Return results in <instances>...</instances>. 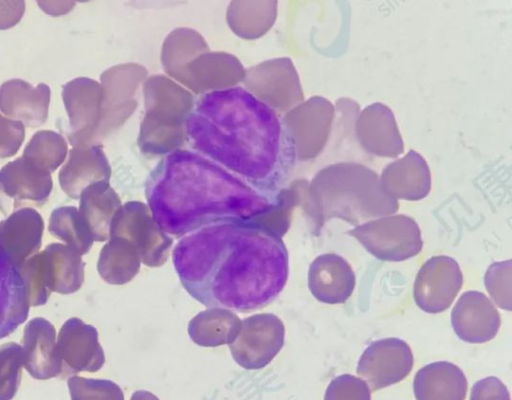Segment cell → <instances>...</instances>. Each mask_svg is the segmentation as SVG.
I'll use <instances>...</instances> for the list:
<instances>
[{
	"mask_svg": "<svg viewBox=\"0 0 512 400\" xmlns=\"http://www.w3.org/2000/svg\"><path fill=\"white\" fill-rule=\"evenodd\" d=\"M172 257L182 286L209 308H263L288 279L282 238L252 222H217L189 232L181 236Z\"/></svg>",
	"mask_w": 512,
	"mask_h": 400,
	"instance_id": "1",
	"label": "cell"
},
{
	"mask_svg": "<svg viewBox=\"0 0 512 400\" xmlns=\"http://www.w3.org/2000/svg\"><path fill=\"white\" fill-rule=\"evenodd\" d=\"M192 150L273 200H280L297 159L289 124L265 101L239 87L200 96L184 121Z\"/></svg>",
	"mask_w": 512,
	"mask_h": 400,
	"instance_id": "2",
	"label": "cell"
},
{
	"mask_svg": "<svg viewBox=\"0 0 512 400\" xmlns=\"http://www.w3.org/2000/svg\"><path fill=\"white\" fill-rule=\"evenodd\" d=\"M145 197L166 233L181 237L217 222H252L286 214L283 197L273 200L219 164L192 149L166 154L149 173Z\"/></svg>",
	"mask_w": 512,
	"mask_h": 400,
	"instance_id": "3",
	"label": "cell"
},
{
	"mask_svg": "<svg viewBox=\"0 0 512 400\" xmlns=\"http://www.w3.org/2000/svg\"><path fill=\"white\" fill-rule=\"evenodd\" d=\"M398 207V201L382 190L379 175L360 163L327 165L310 184L309 211L318 228L332 218L357 225L393 214Z\"/></svg>",
	"mask_w": 512,
	"mask_h": 400,
	"instance_id": "4",
	"label": "cell"
},
{
	"mask_svg": "<svg viewBox=\"0 0 512 400\" xmlns=\"http://www.w3.org/2000/svg\"><path fill=\"white\" fill-rule=\"evenodd\" d=\"M347 233L374 257L399 262L416 256L422 249L416 221L404 214L387 215L356 226Z\"/></svg>",
	"mask_w": 512,
	"mask_h": 400,
	"instance_id": "5",
	"label": "cell"
},
{
	"mask_svg": "<svg viewBox=\"0 0 512 400\" xmlns=\"http://www.w3.org/2000/svg\"><path fill=\"white\" fill-rule=\"evenodd\" d=\"M110 236L128 241L138 251L141 263L149 267H160L167 261L173 242L141 202L126 203L117 210L110 224Z\"/></svg>",
	"mask_w": 512,
	"mask_h": 400,
	"instance_id": "6",
	"label": "cell"
},
{
	"mask_svg": "<svg viewBox=\"0 0 512 400\" xmlns=\"http://www.w3.org/2000/svg\"><path fill=\"white\" fill-rule=\"evenodd\" d=\"M284 338V324L276 315L254 314L241 321L239 333L230 344V352L242 368L261 369L282 349Z\"/></svg>",
	"mask_w": 512,
	"mask_h": 400,
	"instance_id": "7",
	"label": "cell"
},
{
	"mask_svg": "<svg viewBox=\"0 0 512 400\" xmlns=\"http://www.w3.org/2000/svg\"><path fill=\"white\" fill-rule=\"evenodd\" d=\"M51 174L20 157L0 170V210L8 215L22 206H41L49 198Z\"/></svg>",
	"mask_w": 512,
	"mask_h": 400,
	"instance_id": "8",
	"label": "cell"
},
{
	"mask_svg": "<svg viewBox=\"0 0 512 400\" xmlns=\"http://www.w3.org/2000/svg\"><path fill=\"white\" fill-rule=\"evenodd\" d=\"M463 284L459 264L445 255L433 256L418 271L413 296L424 312L436 314L451 306Z\"/></svg>",
	"mask_w": 512,
	"mask_h": 400,
	"instance_id": "9",
	"label": "cell"
},
{
	"mask_svg": "<svg viewBox=\"0 0 512 400\" xmlns=\"http://www.w3.org/2000/svg\"><path fill=\"white\" fill-rule=\"evenodd\" d=\"M413 354L409 345L399 338L373 341L363 351L356 372L372 390L403 380L412 370Z\"/></svg>",
	"mask_w": 512,
	"mask_h": 400,
	"instance_id": "10",
	"label": "cell"
},
{
	"mask_svg": "<svg viewBox=\"0 0 512 400\" xmlns=\"http://www.w3.org/2000/svg\"><path fill=\"white\" fill-rule=\"evenodd\" d=\"M56 347L62 369L70 372H96L105 363L97 329L77 317L69 318L61 326Z\"/></svg>",
	"mask_w": 512,
	"mask_h": 400,
	"instance_id": "11",
	"label": "cell"
},
{
	"mask_svg": "<svg viewBox=\"0 0 512 400\" xmlns=\"http://www.w3.org/2000/svg\"><path fill=\"white\" fill-rule=\"evenodd\" d=\"M500 315L482 292L463 293L451 312V325L456 335L468 343L492 340L500 327Z\"/></svg>",
	"mask_w": 512,
	"mask_h": 400,
	"instance_id": "12",
	"label": "cell"
},
{
	"mask_svg": "<svg viewBox=\"0 0 512 400\" xmlns=\"http://www.w3.org/2000/svg\"><path fill=\"white\" fill-rule=\"evenodd\" d=\"M355 133L361 147L380 157H397L404 144L393 112L376 102L365 107L356 118Z\"/></svg>",
	"mask_w": 512,
	"mask_h": 400,
	"instance_id": "13",
	"label": "cell"
},
{
	"mask_svg": "<svg viewBox=\"0 0 512 400\" xmlns=\"http://www.w3.org/2000/svg\"><path fill=\"white\" fill-rule=\"evenodd\" d=\"M100 87L91 79L77 78L63 86L62 99L69 117V142L85 146L95 128L100 107Z\"/></svg>",
	"mask_w": 512,
	"mask_h": 400,
	"instance_id": "14",
	"label": "cell"
},
{
	"mask_svg": "<svg viewBox=\"0 0 512 400\" xmlns=\"http://www.w3.org/2000/svg\"><path fill=\"white\" fill-rule=\"evenodd\" d=\"M23 366L35 379H48L62 371L56 347V330L45 318L30 320L22 338Z\"/></svg>",
	"mask_w": 512,
	"mask_h": 400,
	"instance_id": "15",
	"label": "cell"
},
{
	"mask_svg": "<svg viewBox=\"0 0 512 400\" xmlns=\"http://www.w3.org/2000/svg\"><path fill=\"white\" fill-rule=\"evenodd\" d=\"M43 230V218L35 209L20 208L0 221V249L20 267L39 250Z\"/></svg>",
	"mask_w": 512,
	"mask_h": 400,
	"instance_id": "16",
	"label": "cell"
},
{
	"mask_svg": "<svg viewBox=\"0 0 512 400\" xmlns=\"http://www.w3.org/2000/svg\"><path fill=\"white\" fill-rule=\"evenodd\" d=\"M355 282L352 267L337 254H321L310 264L308 287L320 302L344 303L351 296Z\"/></svg>",
	"mask_w": 512,
	"mask_h": 400,
	"instance_id": "17",
	"label": "cell"
},
{
	"mask_svg": "<svg viewBox=\"0 0 512 400\" xmlns=\"http://www.w3.org/2000/svg\"><path fill=\"white\" fill-rule=\"evenodd\" d=\"M382 190L394 199L418 201L431 190V173L425 159L415 150L388 164L382 171Z\"/></svg>",
	"mask_w": 512,
	"mask_h": 400,
	"instance_id": "18",
	"label": "cell"
},
{
	"mask_svg": "<svg viewBox=\"0 0 512 400\" xmlns=\"http://www.w3.org/2000/svg\"><path fill=\"white\" fill-rule=\"evenodd\" d=\"M50 88L44 83L33 87L21 79H12L0 86V110L28 127L45 123L50 103Z\"/></svg>",
	"mask_w": 512,
	"mask_h": 400,
	"instance_id": "19",
	"label": "cell"
},
{
	"mask_svg": "<svg viewBox=\"0 0 512 400\" xmlns=\"http://www.w3.org/2000/svg\"><path fill=\"white\" fill-rule=\"evenodd\" d=\"M108 168L100 148L75 146L59 172L60 186L67 196L77 199L91 184L107 181Z\"/></svg>",
	"mask_w": 512,
	"mask_h": 400,
	"instance_id": "20",
	"label": "cell"
},
{
	"mask_svg": "<svg viewBox=\"0 0 512 400\" xmlns=\"http://www.w3.org/2000/svg\"><path fill=\"white\" fill-rule=\"evenodd\" d=\"M29 307L19 267L0 249V339L24 323Z\"/></svg>",
	"mask_w": 512,
	"mask_h": 400,
	"instance_id": "21",
	"label": "cell"
},
{
	"mask_svg": "<svg viewBox=\"0 0 512 400\" xmlns=\"http://www.w3.org/2000/svg\"><path fill=\"white\" fill-rule=\"evenodd\" d=\"M413 388L417 400H464L467 380L455 364L437 361L416 373Z\"/></svg>",
	"mask_w": 512,
	"mask_h": 400,
	"instance_id": "22",
	"label": "cell"
},
{
	"mask_svg": "<svg viewBox=\"0 0 512 400\" xmlns=\"http://www.w3.org/2000/svg\"><path fill=\"white\" fill-rule=\"evenodd\" d=\"M46 283L51 292L71 294L84 282V266L81 255L61 243H51L41 251Z\"/></svg>",
	"mask_w": 512,
	"mask_h": 400,
	"instance_id": "23",
	"label": "cell"
},
{
	"mask_svg": "<svg viewBox=\"0 0 512 400\" xmlns=\"http://www.w3.org/2000/svg\"><path fill=\"white\" fill-rule=\"evenodd\" d=\"M79 213L94 241L109 239L110 224L120 206V199L107 181H99L85 188L80 195Z\"/></svg>",
	"mask_w": 512,
	"mask_h": 400,
	"instance_id": "24",
	"label": "cell"
},
{
	"mask_svg": "<svg viewBox=\"0 0 512 400\" xmlns=\"http://www.w3.org/2000/svg\"><path fill=\"white\" fill-rule=\"evenodd\" d=\"M240 318L231 310L209 308L194 316L188 324L191 340L199 346L231 344L239 333Z\"/></svg>",
	"mask_w": 512,
	"mask_h": 400,
	"instance_id": "25",
	"label": "cell"
},
{
	"mask_svg": "<svg viewBox=\"0 0 512 400\" xmlns=\"http://www.w3.org/2000/svg\"><path fill=\"white\" fill-rule=\"evenodd\" d=\"M140 264L138 251L128 241L110 236L100 251L97 270L105 282L122 285L136 276Z\"/></svg>",
	"mask_w": 512,
	"mask_h": 400,
	"instance_id": "26",
	"label": "cell"
},
{
	"mask_svg": "<svg viewBox=\"0 0 512 400\" xmlns=\"http://www.w3.org/2000/svg\"><path fill=\"white\" fill-rule=\"evenodd\" d=\"M50 234L66 243L80 255L88 253L93 245L92 235L79 210L74 206H61L50 215Z\"/></svg>",
	"mask_w": 512,
	"mask_h": 400,
	"instance_id": "27",
	"label": "cell"
},
{
	"mask_svg": "<svg viewBox=\"0 0 512 400\" xmlns=\"http://www.w3.org/2000/svg\"><path fill=\"white\" fill-rule=\"evenodd\" d=\"M67 150L66 141L60 134L41 130L30 139L22 158L51 174L64 162Z\"/></svg>",
	"mask_w": 512,
	"mask_h": 400,
	"instance_id": "28",
	"label": "cell"
},
{
	"mask_svg": "<svg viewBox=\"0 0 512 400\" xmlns=\"http://www.w3.org/2000/svg\"><path fill=\"white\" fill-rule=\"evenodd\" d=\"M23 355L21 345L15 342L0 346V400H10L21 379Z\"/></svg>",
	"mask_w": 512,
	"mask_h": 400,
	"instance_id": "29",
	"label": "cell"
},
{
	"mask_svg": "<svg viewBox=\"0 0 512 400\" xmlns=\"http://www.w3.org/2000/svg\"><path fill=\"white\" fill-rule=\"evenodd\" d=\"M68 386L72 400H124L121 388L110 380L74 376Z\"/></svg>",
	"mask_w": 512,
	"mask_h": 400,
	"instance_id": "30",
	"label": "cell"
},
{
	"mask_svg": "<svg viewBox=\"0 0 512 400\" xmlns=\"http://www.w3.org/2000/svg\"><path fill=\"white\" fill-rule=\"evenodd\" d=\"M19 271L27 291L29 304L31 306L44 305L51 291L46 283L41 252L25 260L19 267Z\"/></svg>",
	"mask_w": 512,
	"mask_h": 400,
	"instance_id": "31",
	"label": "cell"
},
{
	"mask_svg": "<svg viewBox=\"0 0 512 400\" xmlns=\"http://www.w3.org/2000/svg\"><path fill=\"white\" fill-rule=\"evenodd\" d=\"M484 283L496 304L511 310V260L490 265L484 276Z\"/></svg>",
	"mask_w": 512,
	"mask_h": 400,
	"instance_id": "32",
	"label": "cell"
},
{
	"mask_svg": "<svg viewBox=\"0 0 512 400\" xmlns=\"http://www.w3.org/2000/svg\"><path fill=\"white\" fill-rule=\"evenodd\" d=\"M324 400H370V390L362 379L343 374L330 382Z\"/></svg>",
	"mask_w": 512,
	"mask_h": 400,
	"instance_id": "33",
	"label": "cell"
},
{
	"mask_svg": "<svg viewBox=\"0 0 512 400\" xmlns=\"http://www.w3.org/2000/svg\"><path fill=\"white\" fill-rule=\"evenodd\" d=\"M25 137L24 125L0 114V158L12 157Z\"/></svg>",
	"mask_w": 512,
	"mask_h": 400,
	"instance_id": "34",
	"label": "cell"
},
{
	"mask_svg": "<svg viewBox=\"0 0 512 400\" xmlns=\"http://www.w3.org/2000/svg\"><path fill=\"white\" fill-rule=\"evenodd\" d=\"M470 400H510L506 386L496 377L477 381L471 391Z\"/></svg>",
	"mask_w": 512,
	"mask_h": 400,
	"instance_id": "35",
	"label": "cell"
},
{
	"mask_svg": "<svg viewBox=\"0 0 512 400\" xmlns=\"http://www.w3.org/2000/svg\"><path fill=\"white\" fill-rule=\"evenodd\" d=\"M25 12L23 1H0V29L16 25Z\"/></svg>",
	"mask_w": 512,
	"mask_h": 400,
	"instance_id": "36",
	"label": "cell"
},
{
	"mask_svg": "<svg viewBox=\"0 0 512 400\" xmlns=\"http://www.w3.org/2000/svg\"><path fill=\"white\" fill-rule=\"evenodd\" d=\"M74 4V2H38L43 11L53 16L67 13Z\"/></svg>",
	"mask_w": 512,
	"mask_h": 400,
	"instance_id": "37",
	"label": "cell"
},
{
	"mask_svg": "<svg viewBox=\"0 0 512 400\" xmlns=\"http://www.w3.org/2000/svg\"><path fill=\"white\" fill-rule=\"evenodd\" d=\"M130 400H160V399L149 391L138 390L132 394Z\"/></svg>",
	"mask_w": 512,
	"mask_h": 400,
	"instance_id": "38",
	"label": "cell"
}]
</instances>
